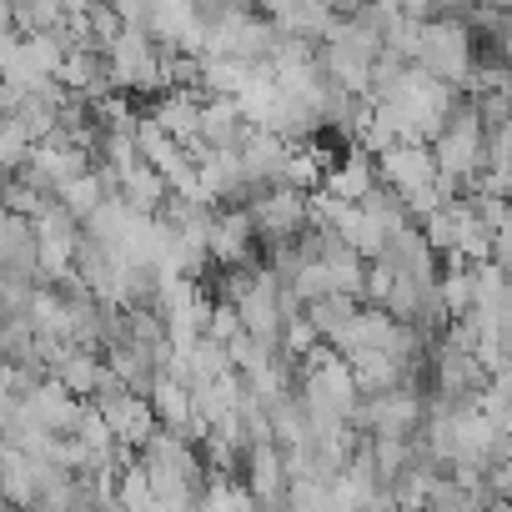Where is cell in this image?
Segmentation results:
<instances>
[{"mask_svg":"<svg viewBox=\"0 0 512 512\" xmlns=\"http://www.w3.org/2000/svg\"><path fill=\"white\" fill-rule=\"evenodd\" d=\"M256 221L246 206H216V226H211V262L216 272H236V267H262L256 251Z\"/></svg>","mask_w":512,"mask_h":512,"instance_id":"obj_4","label":"cell"},{"mask_svg":"<svg viewBox=\"0 0 512 512\" xmlns=\"http://www.w3.org/2000/svg\"><path fill=\"white\" fill-rule=\"evenodd\" d=\"M377 186H382L377 161H372L367 151H347V156L332 166V176H327V186H322V191H332V196H337V201H347V206H362Z\"/></svg>","mask_w":512,"mask_h":512,"instance_id":"obj_8","label":"cell"},{"mask_svg":"<svg viewBox=\"0 0 512 512\" xmlns=\"http://www.w3.org/2000/svg\"><path fill=\"white\" fill-rule=\"evenodd\" d=\"M432 156H437V171H442L447 181H457L462 191L487 171V126H482V111H477L472 101L457 106L452 126L432 141Z\"/></svg>","mask_w":512,"mask_h":512,"instance_id":"obj_2","label":"cell"},{"mask_svg":"<svg viewBox=\"0 0 512 512\" xmlns=\"http://www.w3.org/2000/svg\"><path fill=\"white\" fill-rule=\"evenodd\" d=\"M442 302H447V317L452 322H467L477 312V277L462 256H447L442 262Z\"/></svg>","mask_w":512,"mask_h":512,"instance_id":"obj_12","label":"cell"},{"mask_svg":"<svg viewBox=\"0 0 512 512\" xmlns=\"http://www.w3.org/2000/svg\"><path fill=\"white\" fill-rule=\"evenodd\" d=\"M392 287H397V272L387 262H372V272H367V307H387Z\"/></svg>","mask_w":512,"mask_h":512,"instance_id":"obj_17","label":"cell"},{"mask_svg":"<svg viewBox=\"0 0 512 512\" xmlns=\"http://www.w3.org/2000/svg\"><path fill=\"white\" fill-rule=\"evenodd\" d=\"M106 201H111V191H106V181H101L96 171H91L86 181H76V186H66V191H61V206H66V211H71L81 226H86V221H91V216H96Z\"/></svg>","mask_w":512,"mask_h":512,"instance_id":"obj_14","label":"cell"},{"mask_svg":"<svg viewBox=\"0 0 512 512\" xmlns=\"http://www.w3.org/2000/svg\"><path fill=\"white\" fill-rule=\"evenodd\" d=\"M121 201H126L131 211H141V216H161L166 201H171V181H166L156 166L136 161L131 171H121Z\"/></svg>","mask_w":512,"mask_h":512,"instance_id":"obj_9","label":"cell"},{"mask_svg":"<svg viewBox=\"0 0 512 512\" xmlns=\"http://www.w3.org/2000/svg\"><path fill=\"white\" fill-rule=\"evenodd\" d=\"M472 11H457V6H442V16L427 26V36H422V56H417V66L432 76V81H447V86H467V76L482 66L477 61V31H472V21H467Z\"/></svg>","mask_w":512,"mask_h":512,"instance_id":"obj_1","label":"cell"},{"mask_svg":"<svg viewBox=\"0 0 512 512\" xmlns=\"http://www.w3.org/2000/svg\"><path fill=\"white\" fill-rule=\"evenodd\" d=\"M51 377H56L66 392H76L81 402H96L101 387L111 382V362H106L101 352H91V347H66Z\"/></svg>","mask_w":512,"mask_h":512,"instance_id":"obj_6","label":"cell"},{"mask_svg":"<svg viewBox=\"0 0 512 512\" xmlns=\"http://www.w3.org/2000/svg\"><path fill=\"white\" fill-rule=\"evenodd\" d=\"M507 201H512V191H507Z\"/></svg>","mask_w":512,"mask_h":512,"instance_id":"obj_20","label":"cell"},{"mask_svg":"<svg viewBox=\"0 0 512 512\" xmlns=\"http://www.w3.org/2000/svg\"><path fill=\"white\" fill-rule=\"evenodd\" d=\"M206 337H211V342H221V347H231L236 337H246V327H241V312H236V307H226V302H216Z\"/></svg>","mask_w":512,"mask_h":512,"instance_id":"obj_15","label":"cell"},{"mask_svg":"<svg viewBox=\"0 0 512 512\" xmlns=\"http://www.w3.org/2000/svg\"><path fill=\"white\" fill-rule=\"evenodd\" d=\"M307 317H312V327L322 332V342L332 347L357 317H362V302L357 297H327V302H317V307H307Z\"/></svg>","mask_w":512,"mask_h":512,"instance_id":"obj_13","label":"cell"},{"mask_svg":"<svg viewBox=\"0 0 512 512\" xmlns=\"http://www.w3.org/2000/svg\"><path fill=\"white\" fill-rule=\"evenodd\" d=\"M332 231H337L357 256H367V262H382V251H387V231L372 221V211H367V206H342V216L332 221Z\"/></svg>","mask_w":512,"mask_h":512,"instance_id":"obj_11","label":"cell"},{"mask_svg":"<svg viewBox=\"0 0 512 512\" xmlns=\"http://www.w3.org/2000/svg\"><path fill=\"white\" fill-rule=\"evenodd\" d=\"M241 482L251 487V497H256V502L287 497V492H292V477H287V452H282L277 442H251V447H246Z\"/></svg>","mask_w":512,"mask_h":512,"instance_id":"obj_5","label":"cell"},{"mask_svg":"<svg viewBox=\"0 0 512 512\" xmlns=\"http://www.w3.org/2000/svg\"><path fill=\"white\" fill-rule=\"evenodd\" d=\"M246 211H251L256 236H262L267 246H297L312 231V196L307 191H292V186L262 191Z\"/></svg>","mask_w":512,"mask_h":512,"instance_id":"obj_3","label":"cell"},{"mask_svg":"<svg viewBox=\"0 0 512 512\" xmlns=\"http://www.w3.org/2000/svg\"><path fill=\"white\" fill-rule=\"evenodd\" d=\"M251 136V121L241 111V101L231 96H206V116H201V141L211 151H241Z\"/></svg>","mask_w":512,"mask_h":512,"instance_id":"obj_7","label":"cell"},{"mask_svg":"<svg viewBox=\"0 0 512 512\" xmlns=\"http://www.w3.org/2000/svg\"><path fill=\"white\" fill-rule=\"evenodd\" d=\"M492 262L512 277V221H507L502 231H492Z\"/></svg>","mask_w":512,"mask_h":512,"instance_id":"obj_18","label":"cell"},{"mask_svg":"<svg viewBox=\"0 0 512 512\" xmlns=\"http://www.w3.org/2000/svg\"><path fill=\"white\" fill-rule=\"evenodd\" d=\"M492 512H512V502H492Z\"/></svg>","mask_w":512,"mask_h":512,"instance_id":"obj_19","label":"cell"},{"mask_svg":"<svg viewBox=\"0 0 512 512\" xmlns=\"http://www.w3.org/2000/svg\"><path fill=\"white\" fill-rule=\"evenodd\" d=\"M487 171H497V176H512V126H502V131H487Z\"/></svg>","mask_w":512,"mask_h":512,"instance_id":"obj_16","label":"cell"},{"mask_svg":"<svg viewBox=\"0 0 512 512\" xmlns=\"http://www.w3.org/2000/svg\"><path fill=\"white\" fill-rule=\"evenodd\" d=\"M151 402H156V417H161L166 432L201 442V422H196V397H191V387H181L176 377H166V382L151 392Z\"/></svg>","mask_w":512,"mask_h":512,"instance_id":"obj_10","label":"cell"}]
</instances>
